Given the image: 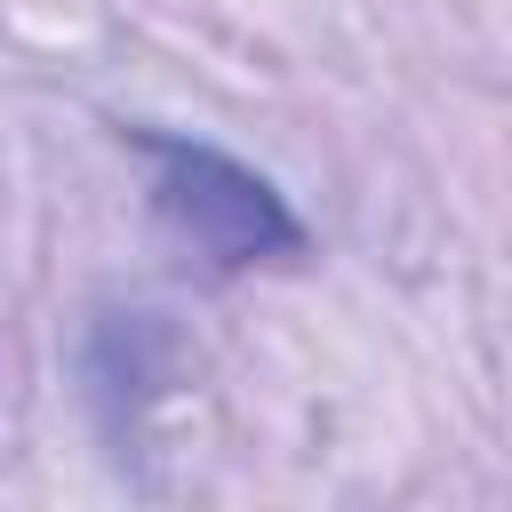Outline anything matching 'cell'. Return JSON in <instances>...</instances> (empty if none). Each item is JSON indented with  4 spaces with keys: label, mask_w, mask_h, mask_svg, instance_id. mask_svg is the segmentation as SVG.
Instances as JSON below:
<instances>
[{
    "label": "cell",
    "mask_w": 512,
    "mask_h": 512,
    "mask_svg": "<svg viewBox=\"0 0 512 512\" xmlns=\"http://www.w3.org/2000/svg\"><path fill=\"white\" fill-rule=\"evenodd\" d=\"M128 144L152 168V216L208 256L216 272H248V264H288L304 256V224L296 208L272 192V176H256L248 160L200 144V136H160V128H128Z\"/></svg>",
    "instance_id": "1"
}]
</instances>
